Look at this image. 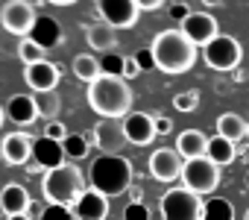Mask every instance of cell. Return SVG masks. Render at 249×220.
Listing matches in <instances>:
<instances>
[{"label": "cell", "instance_id": "cell-42", "mask_svg": "<svg viewBox=\"0 0 249 220\" xmlns=\"http://www.w3.org/2000/svg\"><path fill=\"white\" fill-rule=\"evenodd\" d=\"M243 220H249V208H246V214H243Z\"/></svg>", "mask_w": 249, "mask_h": 220}, {"label": "cell", "instance_id": "cell-2", "mask_svg": "<svg viewBox=\"0 0 249 220\" xmlns=\"http://www.w3.org/2000/svg\"><path fill=\"white\" fill-rule=\"evenodd\" d=\"M150 56L153 68L164 73H188L196 62V44L182 30H161L150 44Z\"/></svg>", "mask_w": 249, "mask_h": 220}, {"label": "cell", "instance_id": "cell-8", "mask_svg": "<svg viewBox=\"0 0 249 220\" xmlns=\"http://www.w3.org/2000/svg\"><path fill=\"white\" fill-rule=\"evenodd\" d=\"M0 24H3L6 33L12 36H24L30 38V33L38 27V15H36V6L30 0H9L0 12Z\"/></svg>", "mask_w": 249, "mask_h": 220}, {"label": "cell", "instance_id": "cell-4", "mask_svg": "<svg viewBox=\"0 0 249 220\" xmlns=\"http://www.w3.org/2000/svg\"><path fill=\"white\" fill-rule=\"evenodd\" d=\"M41 191H44V200L50 205H68L71 208L85 191V176H82V170L73 162H65V165H59V167L44 173Z\"/></svg>", "mask_w": 249, "mask_h": 220}, {"label": "cell", "instance_id": "cell-34", "mask_svg": "<svg viewBox=\"0 0 249 220\" xmlns=\"http://www.w3.org/2000/svg\"><path fill=\"white\" fill-rule=\"evenodd\" d=\"M135 3H138L141 12H156V9H161L167 3V0H135Z\"/></svg>", "mask_w": 249, "mask_h": 220}, {"label": "cell", "instance_id": "cell-25", "mask_svg": "<svg viewBox=\"0 0 249 220\" xmlns=\"http://www.w3.org/2000/svg\"><path fill=\"white\" fill-rule=\"evenodd\" d=\"M36 97V109H38V118L44 121H56V115L62 112V100L56 91H41V94H33Z\"/></svg>", "mask_w": 249, "mask_h": 220}, {"label": "cell", "instance_id": "cell-29", "mask_svg": "<svg viewBox=\"0 0 249 220\" xmlns=\"http://www.w3.org/2000/svg\"><path fill=\"white\" fill-rule=\"evenodd\" d=\"M196 106H199V94L196 91H182V94H176L173 97V109L176 112H196Z\"/></svg>", "mask_w": 249, "mask_h": 220}, {"label": "cell", "instance_id": "cell-13", "mask_svg": "<svg viewBox=\"0 0 249 220\" xmlns=\"http://www.w3.org/2000/svg\"><path fill=\"white\" fill-rule=\"evenodd\" d=\"M91 144L100 150V156H117L123 150V144H129L123 135V124L117 121H100L91 129Z\"/></svg>", "mask_w": 249, "mask_h": 220}, {"label": "cell", "instance_id": "cell-5", "mask_svg": "<svg viewBox=\"0 0 249 220\" xmlns=\"http://www.w3.org/2000/svg\"><path fill=\"white\" fill-rule=\"evenodd\" d=\"M161 220H205V202L188 188H170L161 197Z\"/></svg>", "mask_w": 249, "mask_h": 220}, {"label": "cell", "instance_id": "cell-38", "mask_svg": "<svg viewBox=\"0 0 249 220\" xmlns=\"http://www.w3.org/2000/svg\"><path fill=\"white\" fill-rule=\"evenodd\" d=\"M47 3H53V6H73L76 0H47Z\"/></svg>", "mask_w": 249, "mask_h": 220}, {"label": "cell", "instance_id": "cell-9", "mask_svg": "<svg viewBox=\"0 0 249 220\" xmlns=\"http://www.w3.org/2000/svg\"><path fill=\"white\" fill-rule=\"evenodd\" d=\"M97 12L114 30H129L141 18V9L135 0H97Z\"/></svg>", "mask_w": 249, "mask_h": 220}, {"label": "cell", "instance_id": "cell-15", "mask_svg": "<svg viewBox=\"0 0 249 220\" xmlns=\"http://www.w3.org/2000/svg\"><path fill=\"white\" fill-rule=\"evenodd\" d=\"M76 220H106L108 217V197H103L94 188H85L82 197L71 205Z\"/></svg>", "mask_w": 249, "mask_h": 220}, {"label": "cell", "instance_id": "cell-3", "mask_svg": "<svg viewBox=\"0 0 249 220\" xmlns=\"http://www.w3.org/2000/svg\"><path fill=\"white\" fill-rule=\"evenodd\" d=\"M88 185L103 197H120L135 185V167L126 156H97L88 167Z\"/></svg>", "mask_w": 249, "mask_h": 220}, {"label": "cell", "instance_id": "cell-12", "mask_svg": "<svg viewBox=\"0 0 249 220\" xmlns=\"http://www.w3.org/2000/svg\"><path fill=\"white\" fill-rule=\"evenodd\" d=\"M120 124H123V135H126V141L135 144V147H147L159 135L156 132V115H147V112H129Z\"/></svg>", "mask_w": 249, "mask_h": 220}, {"label": "cell", "instance_id": "cell-18", "mask_svg": "<svg viewBox=\"0 0 249 220\" xmlns=\"http://www.w3.org/2000/svg\"><path fill=\"white\" fill-rule=\"evenodd\" d=\"M0 150H3V162L6 165H30V159H33V141L24 132L6 135L3 144H0Z\"/></svg>", "mask_w": 249, "mask_h": 220}, {"label": "cell", "instance_id": "cell-24", "mask_svg": "<svg viewBox=\"0 0 249 220\" xmlns=\"http://www.w3.org/2000/svg\"><path fill=\"white\" fill-rule=\"evenodd\" d=\"M73 76L82 79L85 85H91L94 79L103 76V62H97V59L88 56V53H79V56L73 59Z\"/></svg>", "mask_w": 249, "mask_h": 220}, {"label": "cell", "instance_id": "cell-36", "mask_svg": "<svg viewBox=\"0 0 249 220\" xmlns=\"http://www.w3.org/2000/svg\"><path fill=\"white\" fill-rule=\"evenodd\" d=\"M170 15H173L176 21H185V18L191 15V9H188L185 3H176V6H170Z\"/></svg>", "mask_w": 249, "mask_h": 220}, {"label": "cell", "instance_id": "cell-6", "mask_svg": "<svg viewBox=\"0 0 249 220\" xmlns=\"http://www.w3.org/2000/svg\"><path fill=\"white\" fill-rule=\"evenodd\" d=\"M220 185V165H214L208 156L202 159H188L185 162V170H182V188L205 197V194H214Z\"/></svg>", "mask_w": 249, "mask_h": 220}, {"label": "cell", "instance_id": "cell-30", "mask_svg": "<svg viewBox=\"0 0 249 220\" xmlns=\"http://www.w3.org/2000/svg\"><path fill=\"white\" fill-rule=\"evenodd\" d=\"M38 220H76L73 217V211L68 208V205H44L41 208V214H38Z\"/></svg>", "mask_w": 249, "mask_h": 220}, {"label": "cell", "instance_id": "cell-44", "mask_svg": "<svg viewBox=\"0 0 249 220\" xmlns=\"http://www.w3.org/2000/svg\"><path fill=\"white\" fill-rule=\"evenodd\" d=\"M246 138H249V127H246Z\"/></svg>", "mask_w": 249, "mask_h": 220}, {"label": "cell", "instance_id": "cell-7", "mask_svg": "<svg viewBox=\"0 0 249 220\" xmlns=\"http://www.w3.org/2000/svg\"><path fill=\"white\" fill-rule=\"evenodd\" d=\"M202 59H205V65L211 71H234L240 65V59H243V47H240V41L234 36L220 33L211 44L202 47Z\"/></svg>", "mask_w": 249, "mask_h": 220}, {"label": "cell", "instance_id": "cell-10", "mask_svg": "<svg viewBox=\"0 0 249 220\" xmlns=\"http://www.w3.org/2000/svg\"><path fill=\"white\" fill-rule=\"evenodd\" d=\"M147 167H150V176L159 179V182H176L185 170V159L176 153V147H159L150 153L147 159Z\"/></svg>", "mask_w": 249, "mask_h": 220}, {"label": "cell", "instance_id": "cell-45", "mask_svg": "<svg viewBox=\"0 0 249 220\" xmlns=\"http://www.w3.org/2000/svg\"><path fill=\"white\" fill-rule=\"evenodd\" d=\"M0 159H3V150H0Z\"/></svg>", "mask_w": 249, "mask_h": 220}, {"label": "cell", "instance_id": "cell-41", "mask_svg": "<svg viewBox=\"0 0 249 220\" xmlns=\"http://www.w3.org/2000/svg\"><path fill=\"white\" fill-rule=\"evenodd\" d=\"M9 220H33L30 214H18V217H9Z\"/></svg>", "mask_w": 249, "mask_h": 220}, {"label": "cell", "instance_id": "cell-43", "mask_svg": "<svg viewBox=\"0 0 249 220\" xmlns=\"http://www.w3.org/2000/svg\"><path fill=\"white\" fill-rule=\"evenodd\" d=\"M246 191H249V173H246Z\"/></svg>", "mask_w": 249, "mask_h": 220}, {"label": "cell", "instance_id": "cell-14", "mask_svg": "<svg viewBox=\"0 0 249 220\" xmlns=\"http://www.w3.org/2000/svg\"><path fill=\"white\" fill-rule=\"evenodd\" d=\"M59 79H62V71H59L53 62H47V59L24 68V82L33 88V94H41V91H56Z\"/></svg>", "mask_w": 249, "mask_h": 220}, {"label": "cell", "instance_id": "cell-22", "mask_svg": "<svg viewBox=\"0 0 249 220\" xmlns=\"http://www.w3.org/2000/svg\"><path fill=\"white\" fill-rule=\"evenodd\" d=\"M214 165H220V167H226V165H231L234 159H237V147H234V141H229V138H223V135H214V138H208V153H205Z\"/></svg>", "mask_w": 249, "mask_h": 220}, {"label": "cell", "instance_id": "cell-27", "mask_svg": "<svg viewBox=\"0 0 249 220\" xmlns=\"http://www.w3.org/2000/svg\"><path fill=\"white\" fill-rule=\"evenodd\" d=\"M44 50H47V47H41L36 38H24V41L18 44V56H21V62H24V65L44 62Z\"/></svg>", "mask_w": 249, "mask_h": 220}, {"label": "cell", "instance_id": "cell-37", "mask_svg": "<svg viewBox=\"0 0 249 220\" xmlns=\"http://www.w3.org/2000/svg\"><path fill=\"white\" fill-rule=\"evenodd\" d=\"M129 202H144V191H141L138 185L129 188Z\"/></svg>", "mask_w": 249, "mask_h": 220}, {"label": "cell", "instance_id": "cell-19", "mask_svg": "<svg viewBox=\"0 0 249 220\" xmlns=\"http://www.w3.org/2000/svg\"><path fill=\"white\" fill-rule=\"evenodd\" d=\"M176 153L188 162V159H202L208 153V135L202 129H182L176 135Z\"/></svg>", "mask_w": 249, "mask_h": 220}, {"label": "cell", "instance_id": "cell-31", "mask_svg": "<svg viewBox=\"0 0 249 220\" xmlns=\"http://www.w3.org/2000/svg\"><path fill=\"white\" fill-rule=\"evenodd\" d=\"M41 135H47L50 141H59V144H62V141H65V138H68L71 132H68V127H65L62 121H47V124H44V132H41Z\"/></svg>", "mask_w": 249, "mask_h": 220}, {"label": "cell", "instance_id": "cell-11", "mask_svg": "<svg viewBox=\"0 0 249 220\" xmlns=\"http://www.w3.org/2000/svg\"><path fill=\"white\" fill-rule=\"evenodd\" d=\"M179 30H182V33L191 38V44H196V47H205V44H211V41L220 36L217 18H214L211 12H191V15L182 21Z\"/></svg>", "mask_w": 249, "mask_h": 220}, {"label": "cell", "instance_id": "cell-17", "mask_svg": "<svg viewBox=\"0 0 249 220\" xmlns=\"http://www.w3.org/2000/svg\"><path fill=\"white\" fill-rule=\"evenodd\" d=\"M82 33H85L88 47H91V50H97V53H111V50L117 47V30H114V27H108L106 21L85 24V27H82Z\"/></svg>", "mask_w": 249, "mask_h": 220}, {"label": "cell", "instance_id": "cell-1", "mask_svg": "<svg viewBox=\"0 0 249 220\" xmlns=\"http://www.w3.org/2000/svg\"><path fill=\"white\" fill-rule=\"evenodd\" d=\"M85 97H88V106L103 121H123L132 112V88L123 76H114V73H103L100 79H94Z\"/></svg>", "mask_w": 249, "mask_h": 220}, {"label": "cell", "instance_id": "cell-21", "mask_svg": "<svg viewBox=\"0 0 249 220\" xmlns=\"http://www.w3.org/2000/svg\"><path fill=\"white\" fill-rule=\"evenodd\" d=\"M33 156L38 159V165L44 170H53L59 165H65V147L59 141H50L47 135H41L36 144H33Z\"/></svg>", "mask_w": 249, "mask_h": 220}, {"label": "cell", "instance_id": "cell-35", "mask_svg": "<svg viewBox=\"0 0 249 220\" xmlns=\"http://www.w3.org/2000/svg\"><path fill=\"white\" fill-rule=\"evenodd\" d=\"M156 132H159V135L173 132V121H170V118H156Z\"/></svg>", "mask_w": 249, "mask_h": 220}, {"label": "cell", "instance_id": "cell-39", "mask_svg": "<svg viewBox=\"0 0 249 220\" xmlns=\"http://www.w3.org/2000/svg\"><path fill=\"white\" fill-rule=\"evenodd\" d=\"M205 9H214V6H223V0H202Z\"/></svg>", "mask_w": 249, "mask_h": 220}, {"label": "cell", "instance_id": "cell-40", "mask_svg": "<svg viewBox=\"0 0 249 220\" xmlns=\"http://www.w3.org/2000/svg\"><path fill=\"white\" fill-rule=\"evenodd\" d=\"M3 121H6V109L0 106V127H3Z\"/></svg>", "mask_w": 249, "mask_h": 220}, {"label": "cell", "instance_id": "cell-32", "mask_svg": "<svg viewBox=\"0 0 249 220\" xmlns=\"http://www.w3.org/2000/svg\"><path fill=\"white\" fill-rule=\"evenodd\" d=\"M141 71H144V65H141V62H138L135 56H126V59H123V71H120V76L129 82V79H135V76H138Z\"/></svg>", "mask_w": 249, "mask_h": 220}, {"label": "cell", "instance_id": "cell-33", "mask_svg": "<svg viewBox=\"0 0 249 220\" xmlns=\"http://www.w3.org/2000/svg\"><path fill=\"white\" fill-rule=\"evenodd\" d=\"M123 220H150V211L144 202H129L126 211H123Z\"/></svg>", "mask_w": 249, "mask_h": 220}, {"label": "cell", "instance_id": "cell-20", "mask_svg": "<svg viewBox=\"0 0 249 220\" xmlns=\"http://www.w3.org/2000/svg\"><path fill=\"white\" fill-rule=\"evenodd\" d=\"M6 115L18 124V127H30L38 121V109H36V97L33 94H15L6 103Z\"/></svg>", "mask_w": 249, "mask_h": 220}, {"label": "cell", "instance_id": "cell-26", "mask_svg": "<svg viewBox=\"0 0 249 220\" xmlns=\"http://www.w3.org/2000/svg\"><path fill=\"white\" fill-rule=\"evenodd\" d=\"M62 147H65V159L79 162V159H85V156H88L91 138H88V132H85V135H73V132H71V135L62 141Z\"/></svg>", "mask_w": 249, "mask_h": 220}, {"label": "cell", "instance_id": "cell-16", "mask_svg": "<svg viewBox=\"0 0 249 220\" xmlns=\"http://www.w3.org/2000/svg\"><path fill=\"white\" fill-rule=\"evenodd\" d=\"M33 205L30 200V191L21 185V182H9L0 188V208H3L6 217H18V214H27Z\"/></svg>", "mask_w": 249, "mask_h": 220}, {"label": "cell", "instance_id": "cell-23", "mask_svg": "<svg viewBox=\"0 0 249 220\" xmlns=\"http://www.w3.org/2000/svg\"><path fill=\"white\" fill-rule=\"evenodd\" d=\"M246 127H249V121H243L240 115H234V112H226V115H220L217 118V135H223V138H229V141H240V138H246Z\"/></svg>", "mask_w": 249, "mask_h": 220}, {"label": "cell", "instance_id": "cell-28", "mask_svg": "<svg viewBox=\"0 0 249 220\" xmlns=\"http://www.w3.org/2000/svg\"><path fill=\"white\" fill-rule=\"evenodd\" d=\"M205 220H234V211H231V202L229 200H208L205 202Z\"/></svg>", "mask_w": 249, "mask_h": 220}]
</instances>
